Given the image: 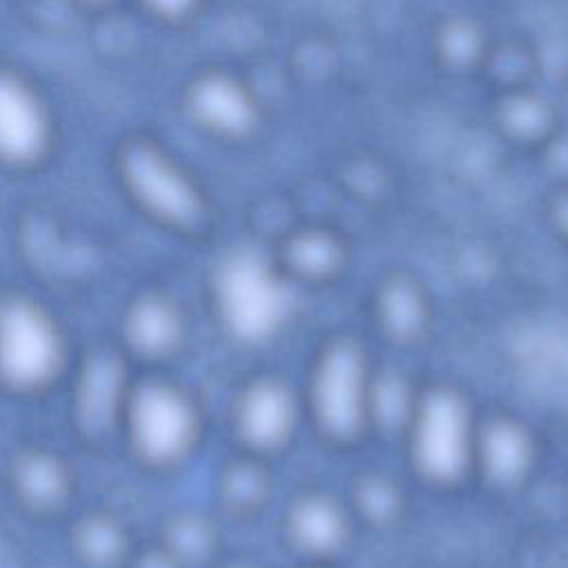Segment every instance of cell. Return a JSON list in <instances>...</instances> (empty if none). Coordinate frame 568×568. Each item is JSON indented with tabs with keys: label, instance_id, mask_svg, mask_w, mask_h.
Wrapping results in <instances>:
<instances>
[{
	"label": "cell",
	"instance_id": "1",
	"mask_svg": "<svg viewBox=\"0 0 568 568\" xmlns=\"http://www.w3.org/2000/svg\"><path fill=\"white\" fill-rule=\"evenodd\" d=\"M375 364L348 335L326 339L306 368L304 419L333 446H351L371 435V384Z\"/></svg>",
	"mask_w": 568,
	"mask_h": 568
},
{
	"label": "cell",
	"instance_id": "2",
	"mask_svg": "<svg viewBox=\"0 0 568 568\" xmlns=\"http://www.w3.org/2000/svg\"><path fill=\"white\" fill-rule=\"evenodd\" d=\"M479 415L466 393L437 382L419 386L402 442L415 477L433 488H455L473 477Z\"/></svg>",
	"mask_w": 568,
	"mask_h": 568
},
{
	"label": "cell",
	"instance_id": "3",
	"mask_svg": "<svg viewBox=\"0 0 568 568\" xmlns=\"http://www.w3.org/2000/svg\"><path fill=\"white\" fill-rule=\"evenodd\" d=\"M120 433L131 455L153 470L184 464L202 439V410L195 397L166 377L131 379Z\"/></svg>",
	"mask_w": 568,
	"mask_h": 568
},
{
	"label": "cell",
	"instance_id": "4",
	"mask_svg": "<svg viewBox=\"0 0 568 568\" xmlns=\"http://www.w3.org/2000/svg\"><path fill=\"white\" fill-rule=\"evenodd\" d=\"M67 335L55 315L36 297L0 295V386L13 395H38L67 371Z\"/></svg>",
	"mask_w": 568,
	"mask_h": 568
},
{
	"label": "cell",
	"instance_id": "5",
	"mask_svg": "<svg viewBox=\"0 0 568 568\" xmlns=\"http://www.w3.org/2000/svg\"><path fill=\"white\" fill-rule=\"evenodd\" d=\"M302 422V393L280 375H255L233 397L231 428L246 455L268 459L284 453Z\"/></svg>",
	"mask_w": 568,
	"mask_h": 568
},
{
	"label": "cell",
	"instance_id": "6",
	"mask_svg": "<svg viewBox=\"0 0 568 568\" xmlns=\"http://www.w3.org/2000/svg\"><path fill=\"white\" fill-rule=\"evenodd\" d=\"M124 184L133 200L160 224L195 229L206 206L195 182L162 151L140 144L126 151L122 162Z\"/></svg>",
	"mask_w": 568,
	"mask_h": 568
},
{
	"label": "cell",
	"instance_id": "7",
	"mask_svg": "<svg viewBox=\"0 0 568 568\" xmlns=\"http://www.w3.org/2000/svg\"><path fill=\"white\" fill-rule=\"evenodd\" d=\"M291 282L275 262H240L222 286L231 326L248 337L275 333L288 315Z\"/></svg>",
	"mask_w": 568,
	"mask_h": 568
},
{
	"label": "cell",
	"instance_id": "8",
	"mask_svg": "<svg viewBox=\"0 0 568 568\" xmlns=\"http://www.w3.org/2000/svg\"><path fill=\"white\" fill-rule=\"evenodd\" d=\"M353 521L348 504L324 490H306L291 499L284 513V535L308 566H326L348 546Z\"/></svg>",
	"mask_w": 568,
	"mask_h": 568
},
{
	"label": "cell",
	"instance_id": "9",
	"mask_svg": "<svg viewBox=\"0 0 568 568\" xmlns=\"http://www.w3.org/2000/svg\"><path fill=\"white\" fill-rule=\"evenodd\" d=\"M535 433L515 415L479 417L473 477L495 490H517L537 466Z\"/></svg>",
	"mask_w": 568,
	"mask_h": 568
},
{
	"label": "cell",
	"instance_id": "10",
	"mask_svg": "<svg viewBox=\"0 0 568 568\" xmlns=\"http://www.w3.org/2000/svg\"><path fill=\"white\" fill-rule=\"evenodd\" d=\"M51 140L44 102L22 78L0 71V162L29 166L38 162Z\"/></svg>",
	"mask_w": 568,
	"mask_h": 568
},
{
	"label": "cell",
	"instance_id": "11",
	"mask_svg": "<svg viewBox=\"0 0 568 568\" xmlns=\"http://www.w3.org/2000/svg\"><path fill=\"white\" fill-rule=\"evenodd\" d=\"M129 386L124 362L113 351L93 353L82 364L73 393V417L87 437L120 428Z\"/></svg>",
	"mask_w": 568,
	"mask_h": 568
},
{
	"label": "cell",
	"instance_id": "12",
	"mask_svg": "<svg viewBox=\"0 0 568 568\" xmlns=\"http://www.w3.org/2000/svg\"><path fill=\"white\" fill-rule=\"evenodd\" d=\"M184 335V313L166 293H140L122 313V344L140 359H169L182 348Z\"/></svg>",
	"mask_w": 568,
	"mask_h": 568
},
{
	"label": "cell",
	"instance_id": "13",
	"mask_svg": "<svg viewBox=\"0 0 568 568\" xmlns=\"http://www.w3.org/2000/svg\"><path fill=\"white\" fill-rule=\"evenodd\" d=\"M193 118L209 131L226 138L251 133L260 120L253 93L231 75H202L189 95Z\"/></svg>",
	"mask_w": 568,
	"mask_h": 568
},
{
	"label": "cell",
	"instance_id": "14",
	"mask_svg": "<svg viewBox=\"0 0 568 568\" xmlns=\"http://www.w3.org/2000/svg\"><path fill=\"white\" fill-rule=\"evenodd\" d=\"M344 260V244L333 231L302 229L284 240L273 262L291 284H326L339 275Z\"/></svg>",
	"mask_w": 568,
	"mask_h": 568
},
{
	"label": "cell",
	"instance_id": "15",
	"mask_svg": "<svg viewBox=\"0 0 568 568\" xmlns=\"http://www.w3.org/2000/svg\"><path fill=\"white\" fill-rule=\"evenodd\" d=\"M16 497L31 510L49 513L62 508L71 495V475L58 455L42 448H29L16 455L11 468Z\"/></svg>",
	"mask_w": 568,
	"mask_h": 568
},
{
	"label": "cell",
	"instance_id": "16",
	"mask_svg": "<svg viewBox=\"0 0 568 568\" xmlns=\"http://www.w3.org/2000/svg\"><path fill=\"white\" fill-rule=\"evenodd\" d=\"M375 320L395 342H413L426 333L430 320L428 297L410 277L386 280L375 295Z\"/></svg>",
	"mask_w": 568,
	"mask_h": 568
},
{
	"label": "cell",
	"instance_id": "17",
	"mask_svg": "<svg viewBox=\"0 0 568 568\" xmlns=\"http://www.w3.org/2000/svg\"><path fill=\"white\" fill-rule=\"evenodd\" d=\"M419 386H413L402 373L382 371L375 366L371 384V433H404V426L415 406Z\"/></svg>",
	"mask_w": 568,
	"mask_h": 568
},
{
	"label": "cell",
	"instance_id": "18",
	"mask_svg": "<svg viewBox=\"0 0 568 568\" xmlns=\"http://www.w3.org/2000/svg\"><path fill=\"white\" fill-rule=\"evenodd\" d=\"M268 497V475L264 459L242 453L229 462L220 475V499L233 513L248 515L264 506Z\"/></svg>",
	"mask_w": 568,
	"mask_h": 568
},
{
	"label": "cell",
	"instance_id": "19",
	"mask_svg": "<svg viewBox=\"0 0 568 568\" xmlns=\"http://www.w3.org/2000/svg\"><path fill=\"white\" fill-rule=\"evenodd\" d=\"M73 546L87 566L111 568L118 566L126 552V535L115 519L91 515L78 524Z\"/></svg>",
	"mask_w": 568,
	"mask_h": 568
},
{
	"label": "cell",
	"instance_id": "20",
	"mask_svg": "<svg viewBox=\"0 0 568 568\" xmlns=\"http://www.w3.org/2000/svg\"><path fill=\"white\" fill-rule=\"evenodd\" d=\"M351 510L355 517H362L375 526H386L402 510V493L384 475L362 477L355 488V501Z\"/></svg>",
	"mask_w": 568,
	"mask_h": 568
},
{
	"label": "cell",
	"instance_id": "21",
	"mask_svg": "<svg viewBox=\"0 0 568 568\" xmlns=\"http://www.w3.org/2000/svg\"><path fill=\"white\" fill-rule=\"evenodd\" d=\"M213 548V530L211 526L195 515L175 517L164 537V550L178 559L182 566L189 561L204 559Z\"/></svg>",
	"mask_w": 568,
	"mask_h": 568
},
{
	"label": "cell",
	"instance_id": "22",
	"mask_svg": "<svg viewBox=\"0 0 568 568\" xmlns=\"http://www.w3.org/2000/svg\"><path fill=\"white\" fill-rule=\"evenodd\" d=\"M142 2L162 18H182L195 7L197 0H142Z\"/></svg>",
	"mask_w": 568,
	"mask_h": 568
},
{
	"label": "cell",
	"instance_id": "23",
	"mask_svg": "<svg viewBox=\"0 0 568 568\" xmlns=\"http://www.w3.org/2000/svg\"><path fill=\"white\" fill-rule=\"evenodd\" d=\"M138 568H182V564L178 559H173L164 548L158 552H151L149 557H144Z\"/></svg>",
	"mask_w": 568,
	"mask_h": 568
},
{
	"label": "cell",
	"instance_id": "24",
	"mask_svg": "<svg viewBox=\"0 0 568 568\" xmlns=\"http://www.w3.org/2000/svg\"><path fill=\"white\" fill-rule=\"evenodd\" d=\"M226 568H248V566H240V564H233V566H226Z\"/></svg>",
	"mask_w": 568,
	"mask_h": 568
},
{
	"label": "cell",
	"instance_id": "25",
	"mask_svg": "<svg viewBox=\"0 0 568 568\" xmlns=\"http://www.w3.org/2000/svg\"><path fill=\"white\" fill-rule=\"evenodd\" d=\"M306 568H328V566H306Z\"/></svg>",
	"mask_w": 568,
	"mask_h": 568
}]
</instances>
